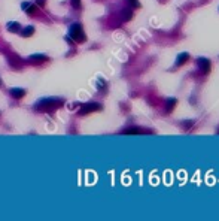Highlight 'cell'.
<instances>
[{"instance_id": "obj_2", "label": "cell", "mask_w": 219, "mask_h": 221, "mask_svg": "<svg viewBox=\"0 0 219 221\" xmlns=\"http://www.w3.org/2000/svg\"><path fill=\"white\" fill-rule=\"evenodd\" d=\"M69 33H70V38H73V40H76V42L85 40V33H84V29L81 24H72L69 29Z\"/></svg>"}, {"instance_id": "obj_14", "label": "cell", "mask_w": 219, "mask_h": 221, "mask_svg": "<svg viewBox=\"0 0 219 221\" xmlns=\"http://www.w3.org/2000/svg\"><path fill=\"white\" fill-rule=\"evenodd\" d=\"M131 18V11H125L124 12V20H130Z\"/></svg>"}, {"instance_id": "obj_8", "label": "cell", "mask_w": 219, "mask_h": 221, "mask_svg": "<svg viewBox=\"0 0 219 221\" xmlns=\"http://www.w3.org/2000/svg\"><path fill=\"white\" fill-rule=\"evenodd\" d=\"M21 8L24 11H27L30 15H33V12H34V5H31V3H29V2H24L22 5H21Z\"/></svg>"}, {"instance_id": "obj_9", "label": "cell", "mask_w": 219, "mask_h": 221, "mask_svg": "<svg viewBox=\"0 0 219 221\" xmlns=\"http://www.w3.org/2000/svg\"><path fill=\"white\" fill-rule=\"evenodd\" d=\"M30 60L31 61H46L48 57L43 54H33V55H30Z\"/></svg>"}, {"instance_id": "obj_6", "label": "cell", "mask_w": 219, "mask_h": 221, "mask_svg": "<svg viewBox=\"0 0 219 221\" xmlns=\"http://www.w3.org/2000/svg\"><path fill=\"white\" fill-rule=\"evenodd\" d=\"M188 58H189L188 52H182V54H179V55H178V60H176V66H182Z\"/></svg>"}, {"instance_id": "obj_5", "label": "cell", "mask_w": 219, "mask_h": 221, "mask_svg": "<svg viewBox=\"0 0 219 221\" xmlns=\"http://www.w3.org/2000/svg\"><path fill=\"white\" fill-rule=\"evenodd\" d=\"M11 94L15 97V99H22V97L25 96V90H22V88H12Z\"/></svg>"}, {"instance_id": "obj_4", "label": "cell", "mask_w": 219, "mask_h": 221, "mask_svg": "<svg viewBox=\"0 0 219 221\" xmlns=\"http://www.w3.org/2000/svg\"><path fill=\"white\" fill-rule=\"evenodd\" d=\"M197 64H198L200 70H201V72H203L204 75L209 73V70H210V61H209L207 58H198V60H197Z\"/></svg>"}, {"instance_id": "obj_13", "label": "cell", "mask_w": 219, "mask_h": 221, "mask_svg": "<svg viewBox=\"0 0 219 221\" xmlns=\"http://www.w3.org/2000/svg\"><path fill=\"white\" fill-rule=\"evenodd\" d=\"M72 5L75 8H81V0H72Z\"/></svg>"}, {"instance_id": "obj_12", "label": "cell", "mask_w": 219, "mask_h": 221, "mask_svg": "<svg viewBox=\"0 0 219 221\" xmlns=\"http://www.w3.org/2000/svg\"><path fill=\"white\" fill-rule=\"evenodd\" d=\"M176 105V100L174 99H169V102H167V111H171V108Z\"/></svg>"}, {"instance_id": "obj_3", "label": "cell", "mask_w": 219, "mask_h": 221, "mask_svg": "<svg viewBox=\"0 0 219 221\" xmlns=\"http://www.w3.org/2000/svg\"><path fill=\"white\" fill-rule=\"evenodd\" d=\"M99 109H101V105H99V103H86L81 108L79 115H85V114H90V112L99 111Z\"/></svg>"}, {"instance_id": "obj_7", "label": "cell", "mask_w": 219, "mask_h": 221, "mask_svg": "<svg viewBox=\"0 0 219 221\" xmlns=\"http://www.w3.org/2000/svg\"><path fill=\"white\" fill-rule=\"evenodd\" d=\"M33 33H34V27H33V25H27V27L22 29V31H21V34L24 38H30Z\"/></svg>"}, {"instance_id": "obj_10", "label": "cell", "mask_w": 219, "mask_h": 221, "mask_svg": "<svg viewBox=\"0 0 219 221\" xmlns=\"http://www.w3.org/2000/svg\"><path fill=\"white\" fill-rule=\"evenodd\" d=\"M20 27H21V25L18 23H9V24H7V30H9V31H18Z\"/></svg>"}, {"instance_id": "obj_1", "label": "cell", "mask_w": 219, "mask_h": 221, "mask_svg": "<svg viewBox=\"0 0 219 221\" xmlns=\"http://www.w3.org/2000/svg\"><path fill=\"white\" fill-rule=\"evenodd\" d=\"M63 105V100L58 99V97H49V99H42L40 102H37L34 105V108L40 112H46V111H52L57 109Z\"/></svg>"}, {"instance_id": "obj_15", "label": "cell", "mask_w": 219, "mask_h": 221, "mask_svg": "<svg viewBox=\"0 0 219 221\" xmlns=\"http://www.w3.org/2000/svg\"><path fill=\"white\" fill-rule=\"evenodd\" d=\"M37 5L39 6H43V5H45V0H37Z\"/></svg>"}, {"instance_id": "obj_11", "label": "cell", "mask_w": 219, "mask_h": 221, "mask_svg": "<svg viewBox=\"0 0 219 221\" xmlns=\"http://www.w3.org/2000/svg\"><path fill=\"white\" fill-rule=\"evenodd\" d=\"M137 133H140L139 129H128L124 131V135H137Z\"/></svg>"}]
</instances>
